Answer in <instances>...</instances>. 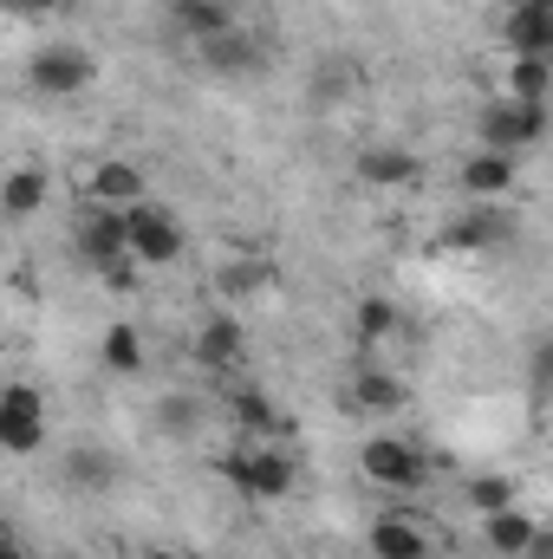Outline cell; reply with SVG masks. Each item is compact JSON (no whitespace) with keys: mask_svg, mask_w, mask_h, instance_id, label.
I'll list each match as a JSON object with an SVG mask.
<instances>
[{"mask_svg":"<svg viewBox=\"0 0 553 559\" xmlns=\"http://www.w3.org/2000/svg\"><path fill=\"white\" fill-rule=\"evenodd\" d=\"M118 215H125V254H131L138 267H169V261L183 254V228H176V215L156 209L150 195L131 202V209H118Z\"/></svg>","mask_w":553,"mask_h":559,"instance_id":"6da1fadb","label":"cell"},{"mask_svg":"<svg viewBox=\"0 0 553 559\" xmlns=\"http://www.w3.org/2000/svg\"><path fill=\"white\" fill-rule=\"evenodd\" d=\"M222 475H228L242 495H255V501H280V495H293V462H286L280 449H268V442H242V449H228Z\"/></svg>","mask_w":553,"mask_h":559,"instance_id":"7a4b0ae2","label":"cell"},{"mask_svg":"<svg viewBox=\"0 0 553 559\" xmlns=\"http://www.w3.org/2000/svg\"><path fill=\"white\" fill-rule=\"evenodd\" d=\"M358 468H365V481H372V488H391V495L423 481V455H416L411 436H365Z\"/></svg>","mask_w":553,"mask_h":559,"instance_id":"3957f363","label":"cell"},{"mask_svg":"<svg viewBox=\"0 0 553 559\" xmlns=\"http://www.w3.org/2000/svg\"><path fill=\"white\" fill-rule=\"evenodd\" d=\"M46 442V404L33 384H7L0 391V449L7 455H33Z\"/></svg>","mask_w":553,"mask_h":559,"instance_id":"277c9868","label":"cell"},{"mask_svg":"<svg viewBox=\"0 0 553 559\" xmlns=\"http://www.w3.org/2000/svg\"><path fill=\"white\" fill-rule=\"evenodd\" d=\"M92 52H79V46H46V52H33V66H26V79H33V92H46V98H79L85 85H92Z\"/></svg>","mask_w":553,"mask_h":559,"instance_id":"5b68a950","label":"cell"},{"mask_svg":"<svg viewBox=\"0 0 553 559\" xmlns=\"http://www.w3.org/2000/svg\"><path fill=\"white\" fill-rule=\"evenodd\" d=\"M541 131H548V105H515V98H502V105L482 118V150L515 156L521 143H541Z\"/></svg>","mask_w":553,"mask_h":559,"instance_id":"8992f818","label":"cell"},{"mask_svg":"<svg viewBox=\"0 0 553 559\" xmlns=\"http://www.w3.org/2000/svg\"><path fill=\"white\" fill-rule=\"evenodd\" d=\"M79 254H85L92 267L118 261V254H125V215H118V209H98V202H92V209L79 215Z\"/></svg>","mask_w":553,"mask_h":559,"instance_id":"52a82bcc","label":"cell"},{"mask_svg":"<svg viewBox=\"0 0 553 559\" xmlns=\"http://www.w3.org/2000/svg\"><path fill=\"white\" fill-rule=\"evenodd\" d=\"M85 189H92L98 209H131V202H143V169L125 163V156H111V163H98V169L85 176Z\"/></svg>","mask_w":553,"mask_h":559,"instance_id":"ba28073f","label":"cell"},{"mask_svg":"<svg viewBox=\"0 0 553 559\" xmlns=\"http://www.w3.org/2000/svg\"><path fill=\"white\" fill-rule=\"evenodd\" d=\"M39 202H46V169H39V163H20V169L0 176V215H7V222L39 215Z\"/></svg>","mask_w":553,"mask_h":559,"instance_id":"9c48e42d","label":"cell"},{"mask_svg":"<svg viewBox=\"0 0 553 559\" xmlns=\"http://www.w3.org/2000/svg\"><path fill=\"white\" fill-rule=\"evenodd\" d=\"M196 46H202V66H209V72H255V66H261V46L248 39V26H228V33L196 39Z\"/></svg>","mask_w":553,"mask_h":559,"instance_id":"30bf717a","label":"cell"},{"mask_svg":"<svg viewBox=\"0 0 553 559\" xmlns=\"http://www.w3.org/2000/svg\"><path fill=\"white\" fill-rule=\"evenodd\" d=\"M462 189L482 195V202H502V195L515 189V156H502V150L469 156V163H462Z\"/></svg>","mask_w":553,"mask_h":559,"instance_id":"8fae6325","label":"cell"},{"mask_svg":"<svg viewBox=\"0 0 553 559\" xmlns=\"http://www.w3.org/2000/svg\"><path fill=\"white\" fill-rule=\"evenodd\" d=\"M196 352H202V365L209 371H235L242 365V352H248V338H242V319H209L202 332H196Z\"/></svg>","mask_w":553,"mask_h":559,"instance_id":"7c38bea8","label":"cell"},{"mask_svg":"<svg viewBox=\"0 0 553 559\" xmlns=\"http://www.w3.org/2000/svg\"><path fill=\"white\" fill-rule=\"evenodd\" d=\"M508 46L515 52H553V7L548 0H521L508 13Z\"/></svg>","mask_w":553,"mask_h":559,"instance_id":"4fadbf2b","label":"cell"},{"mask_svg":"<svg viewBox=\"0 0 553 559\" xmlns=\"http://www.w3.org/2000/svg\"><path fill=\"white\" fill-rule=\"evenodd\" d=\"M372 559H430V540H423V527H416V521L385 514V521L372 527Z\"/></svg>","mask_w":553,"mask_h":559,"instance_id":"5bb4252c","label":"cell"},{"mask_svg":"<svg viewBox=\"0 0 553 559\" xmlns=\"http://www.w3.org/2000/svg\"><path fill=\"white\" fill-rule=\"evenodd\" d=\"M176 26L189 39H215L228 26H242V13H235V0H176Z\"/></svg>","mask_w":553,"mask_h":559,"instance_id":"9a60e30c","label":"cell"},{"mask_svg":"<svg viewBox=\"0 0 553 559\" xmlns=\"http://www.w3.org/2000/svg\"><path fill=\"white\" fill-rule=\"evenodd\" d=\"M548 52H515V66H508V98L515 105H548Z\"/></svg>","mask_w":553,"mask_h":559,"instance_id":"2e32d148","label":"cell"},{"mask_svg":"<svg viewBox=\"0 0 553 559\" xmlns=\"http://www.w3.org/2000/svg\"><path fill=\"white\" fill-rule=\"evenodd\" d=\"M482 534H489V547H495V554L521 559V554H528V540H534L541 527H534L521 508H502V514H482Z\"/></svg>","mask_w":553,"mask_h":559,"instance_id":"e0dca14e","label":"cell"},{"mask_svg":"<svg viewBox=\"0 0 553 559\" xmlns=\"http://www.w3.org/2000/svg\"><path fill=\"white\" fill-rule=\"evenodd\" d=\"M411 176H416L411 150H391V143H385V150H365V156H358V182H372V189H398V182H411Z\"/></svg>","mask_w":553,"mask_h":559,"instance_id":"ac0fdd59","label":"cell"},{"mask_svg":"<svg viewBox=\"0 0 553 559\" xmlns=\"http://www.w3.org/2000/svg\"><path fill=\"white\" fill-rule=\"evenodd\" d=\"M502 235H508V215H502V202H495V209H475V215H462V222L449 228V241H456V248H495Z\"/></svg>","mask_w":553,"mask_h":559,"instance_id":"d6986e66","label":"cell"},{"mask_svg":"<svg viewBox=\"0 0 553 559\" xmlns=\"http://www.w3.org/2000/svg\"><path fill=\"white\" fill-rule=\"evenodd\" d=\"M66 475H72L85 495H105V488L118 481V462H111L105 449H72V455H66Z\"/></svg>","mask_w":553,"mask_h":559,"instance_id":"ffe728a7","label":"cell"},{"mask_svg":"<svg viewBox=\"0 0 553 559\" xmlns=\"http://www.w3.org/2000/svg\"><path fill=\"white\" fill-rule=\"evenodd\" d=\"M105 371H118V378H138V371H143L138 325H111V332H105Z\"/></svg>","mask_w":553,"mask_h":559,"instance_id":"44dd1931","label":"cell"},{"mask_svg":"<svg viewBox=\"0 0 553 559\" xmlns=\"http://www.w3.org/2000/svg\"><path fill=\"white\" fill-rule=\"evenodd\" d=\"M352 397H358L365 411H378V417H391V411H404V384H398L391 371H365V378L352 384Z\"/></svg>","mask_w":553,"mask_h":559,"instance_id":"7402d4cb","label":"cell"},{"mask_svg":"<svg viewBox=\"0 0 553 559\" xmlns=\"http://www.w3.org/2000/svg\"><path fill=\"white\" fill-rule=\"evenodd\" d=\"M469 508H482V514L515 508V481H508V475H475V481H469Z\"/></svg>","mask_w":553,"mask_h":559,"instance_id":"603a6c76","label":"cell"},{"mask_svg":"<svg viewBox=\"0 0 553 559\" xmlns=\"http://www.w3.org/2000/svg\"><path fill=\"white\" fill-rule=\"evenodd\" d=\"M391 332H398V306H391V299H365V306H358V338L378 345V338H391Z\"/></svg>","mask_w":553,"mask_h":559,"instance_id":"cb8c5ba5","label":"cell"},{"mask_svg":"<svg viewBox=\"0 0 553 559\" xmlns=\"http://www.w3.org/2000/svg\"><path fill=\"white\" fill-rule=\"evenodd\" d=\"M7 7H13V13H26V20H33V13H52V7H59V0H7Z\"/></svg>","mask_w":553,"mask_h":559,"instance_id":"d4e9b609","label":"cell"},{"mask_svg":"<svg viewBox=\"0 0 553 559\" xmlns=\"http://www.w3.org/2000/svg\"><path fill=\"white\" fill-rule=\"evenodd\" d=\"M138 559H189V554H176V547H143Z\"/></svg>","mask_w":553,"mask_h":559,"instance_id":"484cf974","label":"cell"},{"mask_svg":"<svg viewBox=\"0 0 553 559\" xmlns=\"http://www.w3.org/2000/svg\"><path fill=\"white\" fill-rule=\"evenodd\" d=\"M0 559H26V554H20V547H13V540H0Z\"/></svg>","mask_w":553,"mask_h":559,"instance_id":"4316f807","label":"cell"},{"mask_svg":"<svg viewBox=\"0 0 553 559\" xmlns=\"http://www.w3.org/2000/svg\"><path fill=\"white\" fill-rule=\"evenodd\" d=\"M0 7H7V0H0Z\"/></svg>","mask_w":553,"mask_h":559,"instance_id":"83f0119b","label":"cell"}]
</instances>
